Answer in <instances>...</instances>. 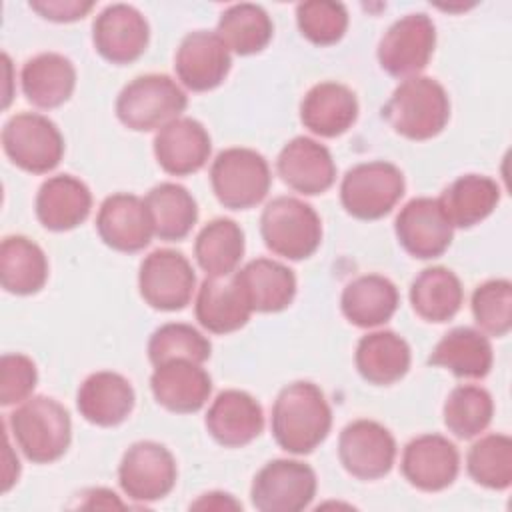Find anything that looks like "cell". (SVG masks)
Here are the masks:
<instances>
[{
  "instance_id": "4fadbf2b",
  "label": "cell",
  "mask_w": 512,
  "mask_h": 512,
  "mask_svg": "<svg viewBox=\"0 0 512 512\" xmlns=\"http://www.w3.org/2000/svg\"><path fill=\"white\" fill-rule=\"evenodd\" d=\"M338 458L354 478L378 480L394 466L396 440L386 426L360 418L346 424L340 432Z\"/></svg>"
},
{
  "instance_id": "60d3db41",
  "label": "cell",
  "mask_w": 512,
  "mask_h": 512,
  "mask_svg": "<svg viewBox=\"0 0 512 512\" xmlns=\"http://www.w3.org/2000/svg\"><path fill=\"white\" fill-rule=\"evenodd\" d=\"M472 314L480 332L506 336L512 328V284L496 278L476 286L472 294Z\"/></svg>"
},
{
  "instance_id": "44dd1931",
  "label": "cell",
  "mask_w": 512,
  "mask_h": 512,
  "mask_svg": "<svg viewBox=\"0 0 512 512\" xmlns=\"http://www.w3.org/2000/svg\"><path fill=\"white\" fill-rule=\"evenodd\" d=\"M150 390L160 406L178 414L198 412L210 398L212 378L192 360H170L154 366Z\"/></svg>"
},
{
  "instance_id": "277c9868",
  "label": "cell",
  "mask_w": 512,
  "mask_h": 512,
  "mask_svg": "<svg viewBox=\"0 0 512 512\" xmlns=\"http://www.w3.org/2000/svg\"><path fill=\"white\" fill-rule=\"evenodd\" d=\"M188 98L166 74H142L128 82L116 98L118 120L134 132L160 130L180 118Z\"/></svg>"
},
{
  "instance_id": "484cf974",
  "label": "cell",
  "mask_w": 512,
  "mask_h": 512,
  "mask_svg": "<svg viewBox=\"0 0 512 512\" xmlns=\"http://www.w3.org/2000/svg\"><path fill=\"white\" fill-rule=\"evenodd\" d=\"M358 118L356 94L340 82L312 86L300 102V120L316 136L336 138Z\"/></svg>"
},
{
  "instance_id": "74e56055",
  "label": "cell",
  "mask_w": 512,
  "mask_h": 512,
  "mask_svg": "<svg viewBox=\"0 0 512 512\" xmlns=\"http://www.w3.org/2000/svg\"><path fill=\"white\" fill-rule=\"evenodd\" d=\"M444 424L462 440H470L484 432L492 422L494 402L486 388L476 384L456 386L444 402Z\"/></svg>"
},
{
  "instance_id": "8992f818",
  "label": "cell",
  "mask_w": 512,
  "mask_h": 512,
  "mask_svg": "<svg viewBox=\"0 0 512 512\" xmlns=\"http://www.w3.org/2000/svg\"><path fill=\"white\" fill-rule=\"evenodd\" d=\"M210 184L224 208L248 210L266 198L272 174L260 152L250 148H226L210 166Z\"/></svg>"
},
{
  "instance_id": "7bdbcfd3",
  "label": "cell",
  "mask_w": 512,
  "mask_h": 512,
  "mask_svg": "<svg viewBox=\"0 0 512 512\" xmlns=\"http://www.w3.org/2000/svg\"><path fill=\"white\" fill-rule=\"evenodd\" d=\"M38 382L36 364L26 354H4L0 358V404H22Z\"/></svg>"
},
{
  "instance_id": "d6a6232c",
  "label": "cell",
  "mask_w": 512,
  "mask_h": 512,
  "mask_svg": "<svg viewBox=\"0 0 512 512\" xmlns=\"http://www.w3.org/2000/svg\"><path fill=\"white\" fill-rule=\"evenodd\" d=\"M48 280L44 250L26 236H6L0 246V282L16 296L36 294Z\"/></svg>"
},
{
  "instance_id": "ee69618b",
  "label": "cell",
  "mask_w": 512,
  "mask_h": 512,
  "mask_svg": "<svg viewBox=\"0 0 512 512\" xmlns=\"http://www.w3.org/2000/svg\"><path fill=\"white\" fill-rule=\"evenodd\" d=\"M30 8L38 12L42 18L52 22H76L84 18L92 8L94 2L82 0H32Z\"/></svg>"
},
{
  "instance_id": "6da1fadb",
  "label": "cell",
  "mask_w": 512,
  "mask_h": 512,
  "mask_svg": "<svg viewBox=\"0 0 512 512\" xmlns=\"http://www.w3.org/2000/svg\"><path fill=\"white\" fill-rule=\"evenodd\" d=\"M332 428L324 392L306 380L284 386L272 406V436L290 454H310Z\"/></svg>"
},
{
  "instance_id": "f546056e",
  "label": "cell",
  "mask_w": 512,
  "mask_h": 512,
  "mask_svg": "<svg viewBox=\"0 0 512 512\" xmlns=\"http://www.w3.org/2000/svg\"><path fill=\"white\" fill-rule=\"evenodd\" d=\"M494 362L492 344L484 332L460 326L444 334L428 356V364L450 370L458 378H484Z\"/></svg>"
},
{
  "instance_id": "ba28073f",
  "label": "cell",
  "mask_w": 512,
  "mask_h": 512,
  "mask_svg": "<svg viewBox=\"0 0 512 512\" xmlns=\"http://www.w3.org/2000/svg\"><path fill=\"white\" fill-rule=\"evenodd\" d=\"M2 148L18 168L32 174H46L60 164L64 138L50 118L38 112H20L6 120Z\"/></svg>"
},
{
  "instance_id": "d6986e66",
  "label": "cell",
  "mask_w": 512,
  "mask_h": 512,
  "mask_svg": "<svg viewBox=\"0 0 512 512\" xmlns=\"http://www.w3.org/2000/svg\"><path fill=\"white\" fill-rule=\"evenodd\" d=\"M276 170L288 188L304 196L322 194L336 180L330 150L308 136H296L284 144L276 158Z\"/></svg>"
},
{
  "instance_id": "9a60e30c",
  "label": "cell",
  "mask_w": 512,
  "mask_h": 512,
  "mask_svg": "<svg viewBox=\"0 0 512 512\" xmlns=\"http://www.w3.org/2000/svg\"><path fill=\"white\" fill-rule=\"evenodd\" d=\"M150 40V28L140 10L130 4L106 6L92 24L96 52L112 64L138 60Z\"/></svg>"
},
{
  "instance_id": "b9f144b4",
  "label": "cell",
  "mask_w": 512,
  "mask_h": 512,
  "mask_svg": "<svg viewBox=\"0 0 512 512\" xmlns=\"http://www.w3.org/2000/svg\"><path fill=\"white\" fill-rule=\"evenodd\" d=\"M296 22L306 40L318 46H330L344 36L348 12L340 2L310 0L296 6Z\"/></svg>"
},
{
  "instance_id": "4316f807",
  "label": "cell",
  "mask_w": 512,
  "mask_h": 512,
  "mask_svg": "<svg viewBox=\"0 0 512 512\" xmlns=\"http://www.w3.org/2000/svg\"><path fill=\"white\" fill-rule=\"evenodd\" d=\"M22 92L38 108H58L76 88V68L64 54L42 52L22 66Z\"/></svg>"
},
{
  "instance_id": "836d02e7",
  "label": "cell",
  "mask_w": 512,
  "mask_h": 512,
  "mask_svg": "<svg viewBox=\"0 0 512 512\" xmlns=\"http://www.w3.org/2000/svg\"><path fill=\"white\" fill-rule=\"evenodd\" d=\"M464 300L460 278L444 266L424 268L410 284V304L426 322L452 320Z\"/></svg>"
},
{
  "instance_id": "7a4b0ae2",
  "label": "cell",
  "mask_w": 512,
  "mask_h": 512,
  "mask_svg": "<svg viewBox=\"0 0 512 512\" xmlns=\"http://www.w3.org/2000/svg\"><path fill=\"white\" fill-rule=\"evenodd\" d=\"M382 118L408 140H430L450 120V98L438 80L412 76L396 86L382 106Z\"/></svg>"
},
{
  "instance_id": "52a82bcc",
  "label": "cell",
  "mask_w": 512,
  "mask_h": 512,
  "mask_svg": "<svg viewBox=\"0 0 512 512\" xmlns=\"http://www.w3.org/2000/svg\"><path fill=\"white\" fill-rule=\"evenodd\" d=\"M404 188V174L392 162H362L344 174L340 202L358 220H378L400 202Z\"/></svg>"
},
{
  "instance_id": "f6af8a7d",
  "label": "cell",
  "mask_w": 512,
  "mask_h": 512,
  "mask_svg": "<svg viewBox=\"0 0 512 512\" xmlns=\"http://www.w3.org/2000/svg\"><path fill=\"white\" fill-rule=\"evenodd\" d=\"M192 508H208V510H226V508H240V502H236L230 494L224 492H210L204 494L198 502L192 504Z\"/></svg>"
},
{
  "instance_id": "8fae6325",
  "label": "cell",
  "mask_w": 512,
  "mask_h": 512,
  "mask_svg": "<svg viewBox=\"0 0 512 512\" xmlns=\"http://www.w3.org/2000/svg\"><path fill=\"white\" fill-rule=\"evenodd\" d=\"M138 288L148 306L164 312H176L186 308L192 300L196 274L182 252L160 248L142 260Z\"/></svg>"
},
{
  "instance_id": "1f68e13d",
  "label": "cell",
  "mask_w": 512,
  "mask_h": 512,
  "mask_svg": "<svg viewBox=\"0 0 512 512\" xmlns=\"http://www.w3.org/2000/svg\"><path fill=\"white\" fill-rule=\"evenodd\" d=\"M454 228H470L488 218L500 202V186L482 174L456 178L438 198Z\"/></svg>"
},
{
  "instance_id": "ffe728a7",
  "label": "cell",
  "mask_w": 512,
  "mask_h": 512,
  "mask_svg": "<svg viewBox=\"0 0 512 512\" xmlns=\"http://www.w3.org/2000/svg\"><path fill=\"white\" fill-rule=\"evenodd\" d=\"M210 152L212 140L208 130L188 116L164 124L154 136L156 162L172 176L198 172L208 162Z\"/></svg>"
},
{
  "instance_id": "e575fe53",
  "label": "cell",
  "mask_w": 512,
  "mask_h": 512,
  "mask_svg": "<svg viewBox=\"0 0 512 512\" xmlns=\"http://www.w3.org/2000/svg\"><path fill=\"white\" fill-rule=\"evenodd\" d=\"M244 256V232L230 218L210 220L194 240V258L210 278L236 272Z\"/></svg>"
},
{
  "instance_id": "7c38bea8",
  "label": "cell",
  "mask_w": 512,
  "mask_h": 512,
  "mask_svg": "<svg viewBox=\"0 0 512 512\" xmlns=\"http://www.w3.org/2000/svg\"><path fill=\"white\" fill-rule=\"evenodd\" d=\"M178 468L172 452L158 442H134L118 466L124 494L136 502H154L168 496L176 484Z\"/></svg>"
},
{
  "instance_id": "83f0119b",
  "label": "cell",
  "mask_w": 512,
  "mask_h": 512,
  "mask_svg": "<svg viewBox=\"0 0 512 512\" xmlns=\"http://www.w3.org/2000/svg\"><path fill=\"white\" fill-rule=\"evenodd\" d=\"M400 296L392 280L380 274H364L346 284L340 296V308L346 320L358 328H376L388 322Z\"/></svg>"
},
{
  "instance_id": "d590c367",
  "label": "cell",
  "mask_w": 512,
  "mask_h": 512,
  "mask_svg": "<svg viewBox=\"0 0 512 512\" xmlns=\"http://www.w3.org/2000/svg\"><path fill=\"white\" fill-rule=\"evenodd\" d=\"M146 208L154 226V236L166 242L182 240L198 220V206L192 194L174 182L154 186L146 198Z\"/></svg>"
},
{
  "instance_id": "ac0fdd59",
  "label": "cell",
  "mask_w": 512,
  "mask_h": 512,
  "mask_svg": "<svg viewBox=\"0 0 512 512\" xmlns=\"http://www.w3.org/2000/svg\"><path fill=\"white\" fill-rule=\"evenodd\" d=\"M96 230L106 246L128 254L144 250L154 236L144 198L126 192L112 194L100 204Z\"/></svg>"
},
{
  "instance_id": "603a6c76",
  "label": "cell",
  "mask_w": 512,
  "mask_h": 512,
  "mask_svg": "<svg viewBox=\"0 0 512 512\" xmlns=\"http://www.w3.org/2000/svg\"><path fill=\"white\" fill-rule=\"evenodd\" d=\"M252 312H280L296 296V276L282 262L256 258L232 274Z\"/></svg>"
},
{
  "instance_id": "7402d4cb",
  "label": "cell",
  "mask_w": 512,
  "mask_h": 512,
  "mask_svg": "<svg viewBox=\"0 0 512 512\" xmlns=\"http://www.w3.org/2000/svg\"><path fill=\"white\" fill-rule=\"evenodd\" d=\"M204 422L218 444L240 448L260 436L264 428V412L254 396L232 388L220 392L212 400Z\"/></svg>"
},
{
  "instance_id": "2e32d148",
  "label": "cell",
  "mask_w": 512,
  "mask_h": 512,
  "mask_svg": "<svg viewBox=\"0 0 512 512\" xmlns=\"http://www.w3.org/2000/svg\"><path fill=\"white\" fill-rule=\"evenodd\" d=\"M232 66L230 50L216 32H188L174 58L178 80L192 92H208L218 88Z\"/></svg>"
},
{
  "instance_id": "30bf717a",
  "label": "cell",
  "mask_w": 512,
  "mask_h": 512,
  "mask_svg": "<svg viewBox=\"0 0 512 512\" xmlns=\"http://www.w3.org/2000/svg\"><path fill=\"white\" fill-rule=\"evenodd\" d=\"M436 46V28L424 12L396 20L378 42V62L396 78L418 76L430 62Z\"/></svg>"
},
{
  "instance_id": "5b68a950",
  "label": "cell",
  "mask_w": 512,
  "mask_h": 512,
  "mask_svg": "<svg viewBox=\"0 0 512 512\" xmlns=\"http://www.w3.org/2000/svg\"><path fill=\"white\" fill-rule=\"evenodd\" d=\"M260 234L268 250L288 260L312 256L322 242V222L316 210L300 198L278 196L260 216Z\"/></svg>"
},
{
  "instance_id": "f1b7e54d",
  "label": "cell",
  "mask_w": 512,
  "mask_h": 512,
  "mask_svg": "<svg viewBox=\"0 0 512 512\" xmlns=\"http://www.w3.org/2000/svg\"><path fill=\"white\" fill-rule=\"evenodd\" d=\"M408 342L390 330L368 332L358 340L354 362L360 376L376 386H388L406 376L410 368Z\"/></svg>"
},
{
  "instance_id": "3957f363",
  "label": "cell",
  "mask_w": 512,
  "mask_h": 512,
  "mask_svg": "<svg viewBox=\"0 0 512 512\" xmlns=\"http://www.w3.org/2000/svg\"><path fill=\"white\" fill-rule=\"evenodd\" d=\"M8 426L22 454L34 464L62 458L72 440L68 410L50 396H30L10 416Z\"/></svg>"
},
{
  "instance_id": "e0dca14e",
  "label": "cell",
  "mask_w": 512,
  "mask_h": 512,
  "mask_svg": "<svg viewBox=\"0 0 512 512\" xmlns=\"http://www.w3.org/2000/svg\"><path fill=\"white\" fill-rule=\"evenodd\" d=\"M400 470L414 488L424 492H440L456 480L460 470V454L446 436L422 434L404 446Z\"/></svg>"
},
{
  "instance_id": "4dcf8cb0",
  "label": "cell",
  "mask_w": 512,
  "mask_h": 512,
  "mask_svg": "<svg viewBox=\"0 0 512 512\" xmlns=\"http://www.w3.org/2000/svg\"><path fill=\"white\" fill-rule=\"evenodd\" d=\"M194 312L200 326L212 334L236 332L250 320L252 314L232 276H206L198 288Z\"/></svg>"
},
{
  "instance_id": "9c48e42d",
  "label": "cell",
  "mask_w": 512,
  "mask_h": 512,
  "mask_svg": "<svg viewBox=\"0 0 512 512\" xmlns=\"http://www.w3.org/2000/svg\"><path fill=\"white\" fill-rule=\"evenodd\" d=\"M316 496V474L300 462L278 458L266 462L252 480L250 500L260 512H300Z\"/></svg>"
},
{
  "instance_id": "d4e9b609",
  "label": "cell",
  "mask_w": 512,
  "mask_h": 512,
  "mask_svg": "<svg viewBox=\"0 0 512 512\" xmlns=\"http://www.w3.org/2000/svg\"><path fill=\"white\" fill-rule=\"evenodd\" d=\"M36 216L46 230L66 232L80 226L92 208L90 188L72 174L50 176L36 194Z\"/></svg>"
},
{
  "instance_id": "f35d334b",
  "label": "cell",
  "mask_w": 512,
  "mask_h": 512,
  "mask_svg": "<svg viewBox=\"0 0 512 512\" xmlns=\"http://www.w3.org/2000/svg\"><path fill=\"white\" fill-rule=\"evenodd\" d=\"M470 478L490 490H506L512 484V440L506 434H486L466 454Z\"/></svg>"
},
{
  "instance_id": "cb8c5ba5",
  "label": "cell",
  "mask_w": 512,
  "mask_h": 512,
  "mask_svg": "<svg viewBox=\"0 0 512 512\" xmlns=\"http://www.w3.org/2000/svg\"><path fill=\"white\" fill-rule=\"evenodd\" d=\"M134 388L118 372L100 370L90 374L78 388L76 406L82 418L96 426H118L134 408Z\"/></svg>"
},
{
  "instance_id": "5bb4252c",
  "label": "cell",
  "mask_w": 512,
  "mask_h": 512,
  "mask_svg": "<svg viewBox=\"0 0 512 512\" xmlns=\"http://www.w3.org/2000/svg\"><path fill=\"white\" fill-rule=\"evenodd\" d=\"M400 246L420 260L442 256L454 236V226L446 218L438 198H412L406 202L394 222Z\"/></svg>"
},
{
  "instance_id": "ab89813d",
  "label": "cell",
  "mask_w": 512,
  "mask_h": 512,
  "mask_svg": "<svg viewBox=\"0 0 512 512\" xmlns=\"http://www.w3.org/2000/svg\"><path fill=\"white\" fill-rule=\"evenodd\" d=\"M210 340L190 324L168 322L156 328L148 340V358L152 366L170 360H192L204 364L210 358Z\"/></svg>"
},
{
  "instance_id": "8d00e7d4",
  "label": "cell",
  "mask_w": 512,
  "mask_h": 512,
  "mask_svg": "<svg viewBox=\"0 0 512 512\" xmlns=\"http://www.w3.org/2000/svg\"><path fill=\"white\" fill-rule=\"evenodd\" d=\"M272 20L268 12L250 2L232 4L220 14L216 34L238 56H250L268 46L272 40Z\"/></svg>"
}]
</instances>
